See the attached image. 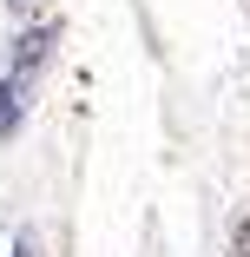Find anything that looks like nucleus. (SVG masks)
<instances>
[{
	"mask_svg": "<svg viewBox=\"0 0 250 257\" xmlns=\"http://www.w3.org/2000/svg\"><path fill=\"white\" fill-rule=\"evenodd\" d=\"M14 257H40V244H33V237H20V250H14Z\"/></svg>",
	"mask_w": 250,
	"mask_h": 257,
	"instance_id": "f03ea898",
	"label": "nucleus"
},
{
	"mask_svg": "<svg viewBox=\"0 0 250 257\" xmlns=\"http://www.w3.org/2000/svg\"><path fill=\"white\" fill-rule=\"evenodd\" d=\"M237 257H250V224H243V231H237Z\"/></svg>",
	"mask_w": 250,
	"mask_h": 257,
	"instance_id": "7ed1b4c3",
	"label": "nucleus"
},
{
	"mask_svg": "<svg viewBox=\"0 0 250 257\" xmlns=\"http://www.w3.org/2000/svg\"><path fill=\"white\" fill-rule=\"evenodd\" d=\"M40 60H46V33L20 40V53H14L7 79H0V139L14 132V119H20V106H27V86H33V73H40Z\"/></svg>",
	"mask_w": 250,
	"mask_h": 257,
	"instance_id": "f257e3e1",
	"label": "nucleus"
},
{
	"mask_svg": "<svg viewBox=\"0 0 250 257\" xmlns=\"http://www.w3.org/2000/svg\"><path fill=\"white\" fill-rule=\"evenodd\" d=\"M14 7H27V0H14Z\"/></svg>",
	"mask_w": 250,
	"mask_h": 257,
	"instance_id": "20e7f679",
	"label": "nucleus"
}]
</instances>
